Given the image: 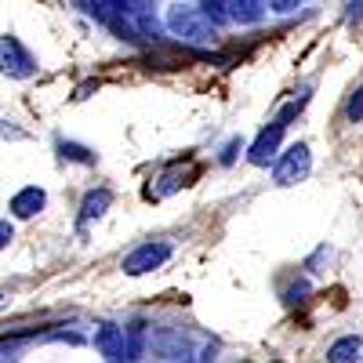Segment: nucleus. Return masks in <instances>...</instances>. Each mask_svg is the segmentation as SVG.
Listing matches in <instances>:
<instances>
[{
  "mask_svg": "<svg viewBox=\"0 0 363 363\" xmlns=\"http://www.w3.org/2000/svg\"><path fill=\"white\" fill-rule=\"evenodd\" d=\"M164 26L174 40H182L186 48H211L218 40V22L211 18L200 4H174L164 15Z\"/></svg>",
  "mask_w": 363,
  "mask_h": 363,
  "instance_id": "nucleus-1",
  "label": "nucleus"
},
{
  "mask_svg": "<svg viewBox=\"0 0 363 363\" xmlns=\"http://www.w3.org/2000/svg\"><path fill=\"white\" fill-rule=\"evenodd\" d=\"M0 73H4L8 80H33L40 73V62L18 37L4 33L0 37Z\"/></svg>",
  "mask_w": 363,
  "mask_h": 363,
  "instance_id": "nucleus-2",
  "label": "nucleus"
},
{
  "mask_svg": "<svg viewBox=\"0 0 363 363\" xmlns=\"http://www.w3.org/2000/svg\"><path fill=\"white\" fill-rule=\"evenodd\" d=\"M313 171V149L309 142H294L287 145L284 153L272 160V182L277 186H298V182H306Z\"/></svg>",
  "mask_w": 363,
  "mask_h": 363,
  "instance_id": "nucleus-3",
  "label": "nucleus"
},
{
  "mask_svg": "<svg viewBox=\"0 0 363 363\" xmlns=\"http://www.w3.org/2000/svg\"><path fill=\"white\" fill-rule=\"evenodd\" d=\"M200 8L215 22L233 26H258L265 18V0H200Z\"/></svg>",
  "mask_w": 363,
  "mask_h": 363,
  "instance_id": "nucleus-4",
  "label": "nucleus"
},
{
  "mask_svg": "<svg viewBox=\"0 0 363 363\" xmlns=\"http://www.w3.org/2000/svg\"><path fill=\"white\" fill-rule=\"evenodd\" d=\"M171 255H174V244H167V240H145L131 255H124L120 269H124V277H145V272L160 269Z\"/></svg>",
  "mask_w": 363,
  "mask_h": 363,
  "instance_id": "nucleus-5",
  "label": "nucleus"
},
{
  "mask_svg": "<svg viewBox=\"0 0 363 363\" xmlns=\"http://www.w3.org/2000/svg\"><path fill=\"white\" fill-rule=\"evenodd\" d=\"M284 135H287V124L277 116V120H269V124L255 135V142L247 145V160L255 167H269L272 160L280 157V145H284Z\"/></svg>",
  "mask_w": 363,
  "mask_h": 363,
  "instance_id": "nucleus-6",
  "label": "nucleus"
},
{
  "mask_svg": "<svg viewBox=\"0 0 363 363\" xmlns=\"http://www.w3.org/2000/svg\"><path fill=\"white\" fill-rule=\"evenodd\" d=\"M95 349L106 356V363H128V327L99 323V330H95Z\"/></svg>",
  "mask_w": 363,
  "mask_h": 363,
  "instance_id": "nucleus-7",
  "label": "nucleus"
},
{
  "mask_svg": "<svg viewBox=\"0 0 363 363\" xmlns=\"http://www.w3.org/2000/svg\"><path fill=\"white\" fill-rule=\"evenodd\" d=\"M48 207V193L40 186H22L11 200H8V211L15 218H37L40 211Z\"/></svg>",
  "mask_w": 363,
  "mask_h": 363,
  "instance_id": "nucleus-8",
  "label": "nucleus"
},
{
  "mask_svg": "<svg viewBox=\"0 0 363 363\" xmlns=\"http://www.w3.org/2000/svg\"><path fill=\"white\" fill-rule=\"evenodd\" d=\"M109 207H113V189H106V186L87 189V193H84V200H80V225L99 222Z\"/></svg>",
  "mask_w": 363,
  "mask_h": 363,
  "instance_id": "nucleus-9",
  "label": "nucleus"
},
{
  "mask_svg": "<svg viewBox=\"0 0 363 363\" xmlns=\"http://www.w3.org/2000/svg\"><path fill=\"white\" fill-rule=\"evenodd\" d=\"M363 359V338L359 335H342L327 345V363H356Z\"/></svg>",
  "mask_w": 363,
  "mask_h": 363,
  "instance_id": "nucleus-10",
  "label": "nucleus"
},
{
  "mask_svg": "<svg viewBox=\"0 0 363 363\" xmlns=\"http://www.w3.org/2000/svg\"><path fill=\"white\" fill-rule=\"evenodd\" d=\"M55 149H58V160H62V164H84V167H95V164H99V153H95V149H87V145H80V142L58 138Z\"/></svg>",
  "mask_w": 363,
  "mask_h": 363,
  "instance_id": "nucleus-11",
  "label": "nucleus"
},
{
  "mask_svg": "<svg viewBox=\"0 0 363 363\" xmlns=\"http://www.w3.org/2000/svg\"><path fill=\"white\" fill-rule=\"evenodd\" d=\"M345 120H349V124H359V120H363V84L352 91L349 102H345Z\"/></svg>",
  "mask_w": 363,
  "mask_h": 363,
  "instance_id": "nucleus-12",
  "label": "nucleus"
},
{
  "mask_svg": "<svg viewBox=\"0 0 363 363\" xmlns=\"http://www.w3.org/2000/svg\"><path fill=\"white\" fill-rule=\"evenodd\" d=\"M29 135L18 128V124H11V120H0V142H26Z\"/></svg>",
  "mask_w": 363,
  "mask_h": 363,
  "instance_id": "nucleus-13",
  "label": "nucleus"
},
{
  "mask_svg": "<svg viewBox=\"0 0 363 363\" xmlns=\"http://www.w3.org/2000/svg\"><path fill=\"white\" fill-rule=\"evenodd\" d=\"M306 0H265V8L269 11H277V15H291V11H298Z\"/></svg>",
  "mask_w": 363,
  "mask_h": 363,
  "instance_id": "nucleus-14",
  "label": "nucleus"
},
{
  "mask_svg": "<svg viewBox=\"0 0 363 363\" xmlns=\"http://www.w3.org/2000/svg\"><path fill=\"white\" fill-rule=\"evenodd\" d=\"M240 149H244V142H240V138H229V142L222 145V157H218V164H225V167H229V164L236 160Z\"/></svg>",
  "mask_w": 363,
  "mask_h": 363,
  "instance_id": "nucleus-15",
  "label": "nucleus"
},
{
  "mask_svg": "<svg viewBox=\"0 0 363 363\" xmlns=\"http://www.w3.org/2000/svg\"><path fill=\"white\" fill-rule=\"evenodd\" d=\"M306 294H309V284H306V280H298V284L287 291V306H294V301H306Z\"/></svg>",
  "mask_w": 363,
  "mask_h": 363,
  "instance_id": "nucleus-16",
  "label": "nucleus"
},
{
  "mask_svg": "<svg viewBox=\"0 0 363 363\" xmlns=\"http://www.w3.org/2000/svg\"><path fill=\"white\" fill-rule=\"evenodd\" d=\"M345 22H349V26L363 22V0H349V11H345Z\"/></svg>",
  "mask_w": 363,
  "mask_h": 363,
  "instance_id": "nucleus-17",
  "label": "nucleus"
},
{
  "mask_svg": "<svg viewBox=\"0 0 363 363\" xmlns=\"http://www.w3.org/2000/svg\"><path fill=\"white\" fill-rule=\"evenodd\" d=\"M11 240H15V225H11L8 218H0V251H4Z\"/></svg>",
  "mask_w": 363,
  "mask_h": 363,
  "instance_id": "nucleus-18",
  "label": "nucleus"
}]
</instances>
